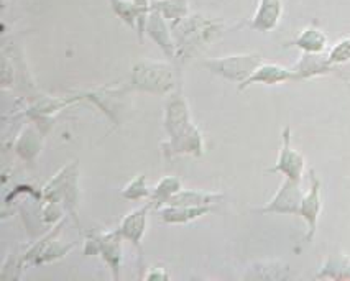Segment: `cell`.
<instances>
[{
    "mask_svg": "<svg viewBox=\"0 0 350 281\" xmlns=\"http://www.w3.org/2000/svg\"><path fill=\"white\" fill-rule=\"evenodd\" d=\"M163 122H165V130L168 135V142L163 144L166 157L173 158L178 155H191V157L199 158L204 155V137L198 125L194 124L188 101L185 99L181 91L168 96Z\"/></svg>",
    "mask_w": 350,
    "mask_h": 281,
    "instance_id": "1",
    "label": "cell"
},
{
    "mask_svg": "<svg viewBox=\"0 0 350 281\" xmlns=\"http://www.w3.org/2000/svg\"><path fill=\"white\" fill-rule=\"evenodd\" d=\"M226 30V22L215 18H207L204 15H189L180 25L173 28L174 42H176L178 58L189 59L206 44L213 43Z\"/></svg>",
    "mask_w": 350,
    "mask_h": 281,
    "instance_id": "2",
    "label": "cell"
},
{
    "mask_svg": "<svg viewBox=\"0 0 350 281\" xmlns=\"http://www.w3.org/2000/svg\"><path fill=\"white\" fill-rule=\"evenodd\" d=\"M130 92H146L153 96L168 97L174 92L176 79L174 69L170 63L153 59H138L130 71V79L125 84Z\"/></svg>",
    "mask_w": 350,
    "mask_h": 281,
    "instance_id": "3",
    "label": "cell"
},
{
    "mask_svg": "<svg viewBox=\"0 0 350 281\" xmlns=\"http://www.w3.org/2000/svg\"><path fill=\"white\" fill-rule=\"evenodd\" d=\"M77 178H79V170H77V163L72 161L69 163L68 166H64V168H61L58 173L43 186V201L61 204L69 214H71L72 219H76V206L77 196H79Z\"/></svg>",
    "mask_w": 350,
    "mask_h": 281,
    "instance_id": "4",
    "label": "cell"
},
{
    "mask_svg": "<svg viewBox=\"0 0 350 281\" xmlns=\"http://www.w3.org/2000/svg\"><path fill=\"white\" fill-rule=\"evenodd\" d=\"M262 63L263 56L258 55V53H240V55L204 59L201 66L215 76H221L224 79L230 81V83L242 84Z\"/></svg>",
    "mask_w": 350,
    "mask_h": 281,
    "instance_id": "5",
    "label": "cell"
},
{
    "mask_svg": "<svg viewBox=\"0 0 350 281\" xmlns=\"http://www.w3.org/2000/svg\"><path fill=\"white\" fill-rule=\"evenodd\" d=\"M61 226H63V222L53 227L51 232H48L43 239H40L35 245H31L25 254L20 256L23 267H27V265H33V267L40 265L42 267V265L56 262V260L63 258L64 255H68L75 248V243H69V245L64 247L56 240L61 232Z\"/></svg>",
    "mask_w": 350,
    "mask_h": 281,
    "instance_id": "6",
    "label": "cell"
},
{
    "mask_svg": "<svg viewBox=\"0 0 350 281\" xmlns=\"http://www.w3.org/2000/svg\"><path fill=\"white\" fill-rule=\"evenodd\" d=\"M303 189L301 181L284 178L280 189L265 206L255 207V213L258 214H280V215H299L301 201H303Z\"/></svg>",
    "mask_w": 350,
    "mask_h": 281,
    "instance_id": "7",
    "label": "cell"
},
{
    "mask_svg": "<svg viewBox=\"0 0 350 281\" xmlns=\"http://www.w3.org/2000/svg\"><path fill=\"white\" fill-rule=\"evenodd\" d=\"M304 168H306V158L291 145V129L284 127L282 133V148H280L278 160L273 168H268L270 173H282L284 178L303 181Z\"/></svg>",
    "mask_w": 350,
    "mask_h": 281,
    "instance_id": "8",
    "label": "cell"
},
{
    "mask_svg": "<svg viewBox=\"0 0 350 281\" xmlns=\"http://www.w3.org/2000/svg\"><path fill=\"white\" fill-rule=\"evenodd\" d=\"M309 181H311V185L304 193L299 207V217H303L304 222L308 224L306 242H311L314 239L319 215L323 213V187H321V179L316 176L314 170H309Z\"/></svg>",
    "mask_w": 350,
    "mask_h": 281,
    "instance_id": "9",
    "label": "cell"
},
{
    "mask_svg": "<svg viewBox=\"0 0 350 281\" xmlns=\"http://www.w3.org/2000/svg\"><path fill=\"white\" fill-rule=\"evenodd\" d=\"M145 35L148 36L152 42L157 44L158 48L163 51V55L170 59L178 58V50H176V42H174L173 28L158 10L152 9L150 12V17L146 20L145 25Z\"/></svg>",
    "mask_w": 350,
    "mask_h": 281,
    "instance_id": "10",
    "label": "cell"
},
{
    "mask_svg": "<svg viewBox=\"0 0 350 281\" xmlns=\"http://www.w3.org/2000/svg\"><path fill=\"white\" fill-rule=\"evenodd\" d=\"M124 240L119 229L97 232V245H99L97 255L111 268L113 280H119L122 265H124Z\"/></svg>",
    "mask_w": 350,
    "mask_h": 281,
    "instance_id": "11",
    "label": "cell"
},
{
    "mask_svg": "<svg viewBox=\"0 0 350 281\" xmlns=\"http://www.w3.org/2000/svg\"><path fill=\"white\" fill-rule=\"evenodd\" d=\"M288 81H298V77H296L293 69L280 66V64H275V63H265V61H263V63L260 64L254 72H252V76L239 85V91H243V89L250 88L252 84L275 85V84L288 83Z\"/></svg>",
    "mask_w": 350,
    "mask_h": 281,
    "instance_id": "12",
    "label": "cell"
},
{
    "mask_svg": "<svg viewBox=\"0 0 350 281\" xmlns=\"http://www.w3.org/2000/svg\"><path fill=\"white\" fill-rule=\"evenodd\" d=\"M152 209L153 207L146 202L145 206L130 211L127 215L122 217L119 227H117L122 237L127 240V242L133 243L137 248L142 247V240H144L146 230V222H148V214Z\"/></svg>",
    "mask_w": 350,
    "mask_h": 281,
    "instance_id": "13",
    "label": "cell"
},
{
    "mask_svg": "<svg viewBox=\"0 0 350 281\" xmlns=\"http://www.w3.org/2000/svg\"><path fill=\"white\" fill-rule=\"evenodd\" d=\"M283 17V0H260L254 17H252L248 27L255 31H268L275 30L278 27L280 20Z\"/></svg>",
    "mask_w": 350,
    "mask_h": 281,
    "instance_id": "14",
    "label": "cell"
},
{
    "mask_svg": "<svg viewBox=\"0 0 350 281\" xmlns=\"http://www.w3.org/2000/svg\"><path fill=\"white\" fill-rule=\"evenodd\" d=\"M214 206H165L158 209L160 219L166 224L173 226H181V224H189L202 215L213 213Z\"/></svg>",
    "mask_w": 350,
    "mask_h": 281,
    "instance_id": "15",
    "label": "cell"
},
{
    "mask_svg": "<svg viewBox=\"0 0 350 281\" xmlns=\"http://www.w3.org/2000/svg\"><path fill=\"white\" fill-rule=\"evenodd\" d=\"M332 64L329 63L327 56H323V53L319 55H309V53H304L301 56V59L295 64V68H291L295 71L298 81L303 79H311L314 76L327 75V72L332 71Z\"/></svg>",
    "mask_w": 350,
    "mask_h": 281,
    "instance_id": "16",
    "label": "cell"
},
{
    "mask_svg": "<svg viewBox=\"0 0 350 281\" xmlns=\"http://www.w3.org/2000/svg\"><path fill=\"white\" fill-rule=\"evenodd\" d=\"M224 199L222 193L202 189H183L170 199L166 206H214Z\"/></svg>",
    "mask_w": 350,
    "mask_h": 281,
    "instance_id": "17",
    "label": "cell"
},
{
    "mask_svg": "<svg viewBox=\"0 0 350 281\" xmlns=\"http://www.w3.org/2000/svg\"><path fill=\"white\" fill-rule=\"evenodd\" d=\"M109 5H111L113 14H116L125 25L132 27L133 30L137 31L138 38H140L142 42V40L145 38V22L144 18H142L137 5L133 3V0H109Z\"/></svg>",
    "mask_w": 350,
    "mask_h": 281,
    "instance_id": "18",
    "label": "cell"
},
{
    "mask_svg": "<svg viewBox=\"0 0 350 281\" xmlns=\"http://www.w3.org/2000/svg\"><path fill=\"white\" fill-rule=\"evenodd\" d=\"M40 150H42V133H40V127L28 125V127L22 130L17 142H15V152H17L22 160L35 161Z\"/></svg>",
    "mask_w": 350,
    "mask_h": 281,
    "instance_id": "19",
    "label": "cell"
},
{
    "mask_svg": "<svg viewBox=\"0 0 350 281\" xmlns=\"http://www.w3.org/2000/svg\"><path fill=\"white\" fill-rule=\"evenodd\" d=\"M293 46H296L303 53H309V55H319L323 53L329 44L327 35L324 34L321 28L316 25H309L304 28L301 34L296 36L295 42L291 43Z\"/></svg>",
    "mask_w": 350,
    "mask_h": 281,
    "instance_id": "20",
    "label": "cell"
},
{
    "mask_svg": "<svg viewBox=\"0 0 350 281\" xmlns=\"http://www.w3.org/2000/svg\"><path fill=\"white\" fill-rule=\"evenodd\" d=\"M183 189V181L178 176H165L157 183L152 189V196L148 199V204L153 209H161L170 202V199Z\"/></svg>",
    "mask_w": 350,
    "mask_h": 281,
    "instance_id": "21",
    "label": "cell"
},
{
    "mask_svg": "<svg viewBox=\"0 0 350 281\" xmlns=\"http://www.w3.org/2000/svg\"><path fill=\"white\" fill-rule=\"evenodd\" d=\"M152 5L168 20L171 28L180 25L183 20L191 15L189 0H153Z\"/></svg>",
    "mask_w": 350,
    "mask_h": 281,
    "instance_id": "22",
    "label": "cell"
},
{
    "mask_svg": "<svg viewBox=\"0 0 350 281\" xmlns=\"http://www.w3.org/2000/svg\"><path fill=\"white\" fill-rule=\"evenodd\" d=\"M316 278L329 280H350V255L336 254L325 260Z\"/></svg>",
    "mask_w": 350,
    "mask_h": 281,
    "instance_id": "23",
    "label": "cell"
},
{
    "mask_svg": "<svg viewBox=\"0 0 350 281\" xmlns=\"http://www.w3.org/2000/svg\"><path fill=\"white\" fill-rule=\"evenodd\" d=\"M120 196L127 199V201H144V199L148 201L150 196H152V189L148 187V183H146L144 174H138L124 186V189L120 191Z\"/></svg>",
    "mask_w": 350,
    "mask_h": 281,
    "instance_id": "24",
    "label": "cell"
},
{
    "mask_svg": "<svg viewBox=\"0 0 350 281\" xmlns=\"http://www.w3.org/2000/svg\"><path fill=\"white\" fill-rule=\"evenodd\" d=\"M252 270L256 273L247 275V278H265L267 280H282L288 278V267L286 265L276 263V262H265V263H256Z\"/></svg>",
    "mask_w": 350,
    "mask_h": 281,
    "instance_id": "25",
    "label": "cell"
},
{
    "mask_svg": "<svg viewBox=\"0 0 350 281\" xmlns=\"http://www.w3.org/2000/svg\"><path fill=\"white\" fill-rule=\"evenodd\" d=\"M329 63L332 66H339V64H345L350 61V35L344 36L331 48L327 55Z\"/></svg>",
    "mask_w": 350,
    "mask_h": 281,
    "instance_id": "26",
    "label": "cell"
},
{
    "mask_svg": "<svg viewBox=\"0 0 350 281\" xmlns=\"http://www.w3.org/2000/svg\"><path fill=\"white\" fill-rule=\"evenodd\" d=\"M133 3L137 5V9H138V12H140L142 18H144V22L146 25V20H148L150 12H152V9H153V5H152L153 0H133Z\"/></svg>",
    "mask_w": 350,
    "mask_h": 281,
    "instance_id": "27",
    "label": "cell"
},
{
    "mask_svg": "<svg viewBox=\"0 0 350 281\" xmlns=\"http://www.w3.org/2000/svg\"><path fill=\"white\" fill-rule=\"evenodd\" d=\"M146 280H170L171 275L168 271H165V268H160V267H153L150 268V271L145 275Z\"/></svg>",
    "mask_w": 350,
    "mask_h": 281,
    "instance_id": "28",
    "label": "cell"
}]
</instances>
